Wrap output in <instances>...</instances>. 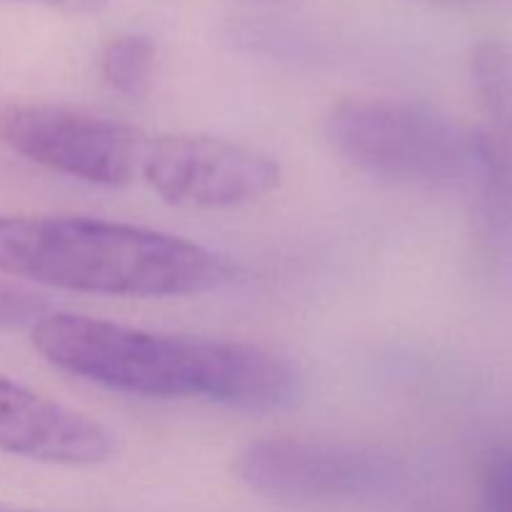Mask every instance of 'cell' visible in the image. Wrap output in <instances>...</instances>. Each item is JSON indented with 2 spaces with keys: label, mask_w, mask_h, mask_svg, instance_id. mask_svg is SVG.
<instances>
[{
  "label": "cell",
  "mask_w": 512,
  "mask_h": 512,
  "mask_svg": "<svg viewBox=\"0 0 512 512\" xmlns=\"http://www.w3.org/2000/svg\"><path fill=\"white\" fill-rule=\"evenodd\" d=\"M50 313V303L33 290L0 283V330L30 325L33 328L43 315Z\"/></svg>",
  "instance_id": "obj_9"
},
{
  "label": "cell",
  "mask_w": 512,
  "mask_h": 512,
  "mask_svg": "<svg viewBox=\"0 0 512 512\" xmlns=\"http://www.w3.org/2000/svg\"><path fill=\"white\" fill-rule=\"evenodd\" d=\"M155 70V45L145 35H118L100 53V73L105 83L125 98L148 95Z\"/></svg>",
  "instance_id": "obj_8"
},
{
  "label": "cell",
  "mask_w": 512,
  "mask_h": 512,
  "mask_svg": "<svg viewBox=\"0 0 512 512\" xmlns=\"http://www.w3.org/2000/svg\"><path fill=\"white\" fill-rule=\"evenodd\" d=\"M143 130L103 115L50 103L0 108V143L30 163L93 185L133 183L143 170Z\"/></svg>",
  "instance_id": "obj_5"
},
{
  "label": "cell",
  "mask_w": 512,
  "mask_h": 512,
  "mask_svg": "<svg viewBox=\"0 0 512 512\" xmlns=\"http://www.w3.org/2000/svg\"><path fill=\"white\" fill-rule=\"evenodd\" d=\"M140 178L183 208H233L273 193L283 170L273 155L215 135H150Z\"/></svg>",
  "instance_id": "obj_6"
},
{
  "label": "cell",
  "mask_w": 512,
  "mask_h": 512,
  "mask_svg": "<svg viewBox=\"0 0 512 512\" xmlns=\"http://www.w3.org/2000/svg\"><path fill=\"white\" fill-rule=\"evenodd\" d=\"M483 512H512V453L495 458L485 473Z\"/></svg>",
  "instance_id": "obj_10"
},
{
  "label": "cell",
  "mask_w": 512,
  "mask_h": 512,
  "mask_svg": "<svg viewBox=\"0 0 512 512\" xmlns=\"http://www.w3.org/2000/svg\"><path fill=\"white\" fill-rule=\"evenodd\" d=\"M0 275L108 298H183L233 283L225 255L160 230L83 215H0Z\"/></svg>",
  "instance_id": "obj_2"
},
{
  "label": "cell",
  "mask_w": 512,
  "mask_h": 512,
  "mask_svg": "<svg viewBox=\"0 0 512 512\" xmlns=\"http://www.w3.org/2000/svg\"><path fill=\"white\" fill-rule=\"evenodd\" d=\"M0 512H33V510H8V508H3V505H0Z\"/></svg>",
  "instance_id": "obj_12"
},
{
  "label": "cell",
  "mask_w": 512,
  "mask_h": 512,
  "mask_svg": "<svg viewBox=\"0 0 512 512\" xmlns=\"http://www.w3.org/2000/svg\"><path fill=\"white\" fill-rule=\"evenodd\" d=\"M328 138L355 170L390 185L448 188L480 148L448 115L403 98H353L335 105Z\"/></svg>",
  "instance_id": "obj_3"
},
{
  "label": "cell",
  "mask_w": 512,
  "mask_h": 512,
  "mask_svg": "<svg viewBox=\"0 0 512 512\" xmlns=\"http://www.w3.org/2000/svg\"><path fill=\"white\" fill-rule=\"evenodd\" d=\"M418 3H470V0H418Z\"/></svg>",
  "instance_id": "obj_11"
},
{
  "label": "cell",
  "mask_w": 512,
  "mask_h": 512,
  "mask_svg": "<svg viewBox=\"0 0 512 512\" xmlns=\"http://www.w3.org/2000/svg\"><path fill=\"white\" fill-rule=\"evenodd\" d=\"M33 345L63 373L140 398L208 400L273 413L293 408L303 395V378L290 360L240 340L165 335L88 315L48 313L33 325Z\"/></svg>",
  "instance_id": "obj_1"
},
{
  "label": "cell",
  "mask_w": 512,
  "mask_h": 512,
  "mask_svg": "<svg viewBox=\"0 0 512 512\" xmlns=\"http://www.w3.org/2000/svg\"><path fill=\"white\" fill-rule=\"evenodd\" d=\"M235 475L253 493L288 508H350L393 495L403 465L370 445L270 438L238 455Z\"/></svg>",
  "instance_id": "obj_4"
},
{
  "label": "cell",
  "mask_w": 512,
  "mask_h": 512,
  "mask_svg": "<svg viewBox=\"0 0 512 512\" xmlns=\"http://www.w3.org/2000/svg\"><path fill=\"white\" fill-rule=\"evenodd\" d=\"M0 450L50 465H98L115 453L110 430L0 375Z\"/></svg>",
  "instance_id": "obj_7"
}]
</instances>
